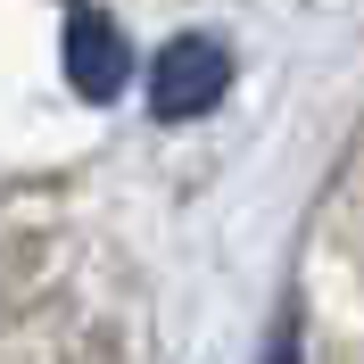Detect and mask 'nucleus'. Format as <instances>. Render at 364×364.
Masks as SVG:
<instances>
[{
    "label": "nucleus",
    "instance_id": "1",
    "mask_svg": "<svg viewBox=\"0 0 364 364\" xmlns=\"http://www.w3.org/2000/svg\"><path fill=\"white\" fill-rule=\"evenodd\" d=\"M224 83H232V50L207 42V33H174V42L149 58V116L191 124V116H207L224 100Z\"/></svg>",
    "mask_w": 364,
    "mask_h": 364
},
{
    "label": "nucleus",
    "instance_id": "2",
    "mask_svg": "<svg viewBox=\"0 0 364 364\" xmlns=\"http://www.w3.org/2000/svg\"><path fill=\"white\" fill-rule=\"evenodd\" d=\"M67 83L83 91L91 108L133 83V50H124L116 17H100V9H75V17H67Z\"/></svg>",
    "mask_w": 364,
    "mask_h": 364
},
{
    "label": "nucleus",
    "instance_id": "3",
    "mask_svg": "<svg viewBox=\"0 0 364 364\" xmlns=\"http://www.w3.org/2000/svg\"><path fill=\"white\" fill-rule=\"evenodd\" d=\"M265 364H298V331H290V323H282V331L265 340Z\"/></svg>",
    "mask_w": 364,
    "mask_h": 364
}]
</instances>
